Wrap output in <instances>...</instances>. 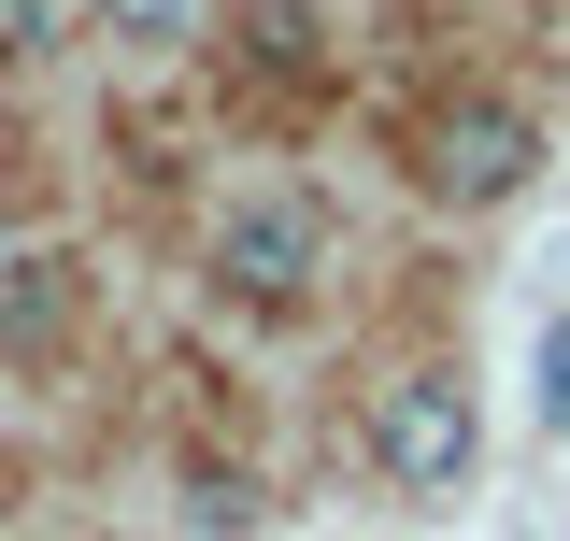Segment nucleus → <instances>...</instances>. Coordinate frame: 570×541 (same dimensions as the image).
I'll return each instance as SVG.
<instances>
[{
  "label": "nucleus",
  "instance_id": "obj_3",
  "mask_svg": "<svg viewBox=\"0 0 570 541\" xmlns=\"http://www.w3.org/2000/svg\"><path fill=\"white\" fill-rule=\"evenodd\" d=\"M314 257H328L314 200H243L228 228H214V285H228L243 314H285V299L314 285Z\"/></svg>",
  "mask_w": 570,
  "mask_h": 541
},
{
  "label": "nucleus",
  "instance_id": "obj_1",
  "mask_svg": "<svg viewBox=\"0 0 570 541\" xmlns=\"http://www.w3.org/2000/svg\"><path fill=\"white\" fill-rule=\"evenodd\" d=\"M471 456H485V413H471L456 371H400V385L371 400V471L400 484V499H456Z\"/></svg>",
  "mask_w": 570,
  "mask_h": 541
},
{
  "label": "nucleus",
  "instance_id": "obj_5",
  "mask_svg": "<svg viewBox=\"0 0 570 541\" xmlns=\"http://www.w3.org/2000/svg\"><path fill=\"white\" fill-rule=\"evenodd\" d=\"M186 513H200L214 541H257V484H243V471H200V484H186Z\"/></svg>",
  "mask_w": 570,
  "mask_h": 541
},
{
  "label": "nucleus",
  "instance_id": "obj_2",
  "mask_svg": "<svg viewBox=\"0 0 570 541\" xmlns=\"http://www.w3.org/2000/svg\"><path fill=\"white\" fill-rule=\"evenodd\" d=\"M528 171H542V129H528L513 100H456V115L428 129V200L442 214H499Z\"/></svg>",
  "mask_w": 570,
  "mask_h": 541
},
{
  "label": "nucleus",
  "instance_id": "obj_6",
  "mask_svg": "<svg viewBox=\"0 0 570 541\" xmlns=\"http://www.w3.org/2000/svg\"><path fill=\"white\" fill-rule=\"evenodd\" d=\"M100 29H115V43H186L200 0H100Z\"/></svg>",
  "mask_w": 570,
  "mask_h": 541
},
{
  "label": "nucleus",
  "instance_id": "obj_9",
  "mask_svg": "<svg viewBox=\"0 0 570 541\" xmlns=\"http://www.w3.org/2000/svg\"><path fill=\"white\" fill-rule=\"evenodd\" d=\"M0 257H14V186H0Z\"/></svg>",
  "mask_w": 570,
  "mask_h": 541
},
{
  "label": "nucleus",
  "instance_id": "obj_7",
  "mask_svg": "<svg viewBox=\"0 0 570 541\" xmlns=\"http://www.w3.org/2000/svg\"><path fill=\"white\" fill-rule=\"evenodd\" d=\"M43 43H58V0H0V71H29Z\"/></svg>",
  "mask_w": 570,
  "mask_h": 541
},
{
  "label": "nucleus",
  "instance_id": "obj_8",
  "mask_svg": "<svg viewBox=\"0 0 570 541\" xmlns=\"http://www.w3.org/2000/svg\"><path fill=\"white\" fill-rule=\"evenodd\" d=\"M542 400H557V413H570V328H557V342H542Z\"/></svg>",
  "mask_w": 570,
  "mask_h": 541
},
{
  "label": "nucleus",
  "instance_id": "obj_4",
  "mask_svg": "<svg viewBox=\"0 0 570 541\" xmlns=\"http://www.w3.org/2000/svg\"><path fill=\"white\" fill-rule=\"evenodd\" d=\"M71 299H86V285H71V257H29V243H14V257H0V356L71 342Z\"/></svg>",
  "mask_w": 570,
  "mask_h": 541
}]
</instances>
